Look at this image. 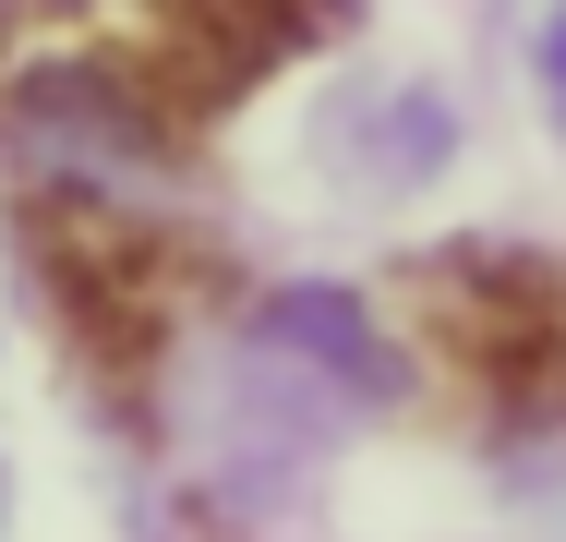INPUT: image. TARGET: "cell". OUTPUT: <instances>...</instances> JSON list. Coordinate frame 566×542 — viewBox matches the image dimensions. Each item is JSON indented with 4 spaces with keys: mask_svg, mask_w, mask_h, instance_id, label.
<instances>
[{
    "mask_svg": "<svg viewBox=\"0 0 566 542\" xmlns=\"http://www.w3.org/2000/svg\"><path fill=\"white\" fill-rule=\"evenodd\" d=\"M543 73H555V108H566V12H555V37H543Z\"/></svg>",
    "mask_w": 566,
    "mask_h": 542,
    "instance_id": "cell-1",
    "label": "cell"
}]
</instances>
